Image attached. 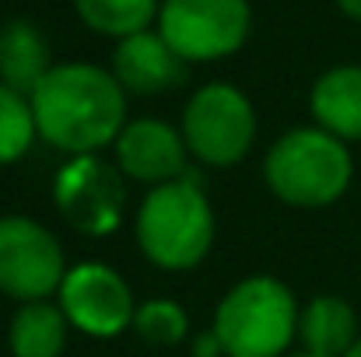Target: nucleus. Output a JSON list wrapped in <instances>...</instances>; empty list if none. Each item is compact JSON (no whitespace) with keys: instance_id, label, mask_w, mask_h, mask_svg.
I'll return each mask as SVG.
<instances>
[{"instance_id":"9","label":"nucleus","mask_w":361,"mask_h":357,"mask_svg":"<svg viewBox=\"0 0 361 357\" xmlns=\"http://www.w3.org/2000/svg\"><path fill=\"white\" fill-rule=\"evenodd\" d=\"M56 305L63 308L71 330H81L95 340H113L126 326H133L137 301L130 284L109 263H78L67 270Z\"/></svg>"},{"instance_id":"8","label":"nucleus","mask_w":361,"mask_h":357,"mask_svg":"<svg viewBox=\"0 0 361 357\" xmlns=\"http://www.w3.org/2000/svg\"><path fill=\"white\" fill-rule=\"evenodd\" d=\"M53 203L74 232L92 238L113 235L126 207L123 172L95 154L71 158L53 179Z\"/></svg>"},{"instance_id":"17","label":"nucleus","mask_w":361,"mask_h":357,"mask_svg":"<svg viewBox=\"0 0 361 357\" xmlns=\"http://www.w3.org/2000/svg\"><path fill=\"white\" fill-rule=\"evenodd\" d=\"M35 137L39 130H35V113L28 95L0 84V168L25 158Z\"/></svg>"},{"instance_id":"18","label":"nucleus","mask_w":361,"mask_h":357,"mask_svg":"<svg viewBox=\"0 0 361 357\" xmlns=\"http://www.w3.org/2000/svg\"><path fill=\"white\" fill-rule=\"evenodd\" d=\"M133 333L144 344H151V347H176L190 333V315L172 298H151V301H140L137 305Z\"/></svg>"},{"instance_id":"16","label":"nucleus","mask_w":361,"mask_h":357,"mask_svg":"<svg viewBox=\"0 0 361 357\" xmlns=\"http://www.w3.org/2000/svg\"><path fill=\"white\" fill-rule=\"evenodd\" d=\"M74 11L92 32L120 42L158 21L161 0H74Z\"/></svg>"},{"instance_id":"3","label":"nucleus","mask_w":361,"mask_h":357,"mask_svg":"<svg viewBox=\"0 0 361 357\" xmlns=\"http://www.w3.org/2000/svg\"><path fill=\"white\" fill-rule=\"evenodd\" d=\"M263 179L281 203L319 211L348 193L355 179V158L344 140L316 123L295 126L270 144L263 158Z\"/></svg>"},{"instance_id":"7","label":"nucleus","mask_w":361,"mask_h":357,"mask_svg":"<svg viewBox=\"0 0 361 357\" xmlns=\"http://www.w3.org/2000/svg\"><path fill=\"white\" fill-rule=\"evenodd\" d=\"M67 270L71 266L63 249L46 225L25 214L0 218V294L21 305L49 301V294L60 291Z\"/></svg>"},{"instance_id":"14","label":"nucleus","mask_w":361,"mask_h":357,"mask_svg":"<svg viewBox=\"0 0 361 357\" xmlns=\"http://www.w3.org/2000/svg\"><path fill=\"white\" fill-rule=\"evenodd\" d=\"M49 70L53 63H49L46 35L25 18L4 21L0 25V84L32 99V92L42 84Z\"/></svg>"},{"instance_id":"10","label":"nucleus","mask_w":361,"mask_h":357,"mask_svg":"<svg viewBox=\"0 0 361 357\" xmlns=\"http://www.w3.org/2000/svg\"><path fill=\"white\" fill-rule=\"evenodd\" d=\"M116 147V165L126 179H137L144 186H165L172 179H183L190 172L186 158V140L183 133L165 123V119H133L126 123L120 133V140L113 144Z\"/></svg>"},{"instance_id":"6","label":"nucleus","mask_w":361,"mask_h":357,"mask_svg":"<svg viewBox=\"0 0 361 357\" xmlns=\"http://www.w3.org/2000/svg\"><path fill=\"white\" fill-rule=\"evenodd\" d=\"M249 28V0H161L158 11V35L186 63H214L239 53Z\"/></svg>"},{"instance_id":"21","label":"nucleus","mask_w":361,"mask_h":357,"mask_svg":"<svg viewBox=\"0 0 361 357\" xmlns=\"http://www.w3.org/2000/svg\"><path fill=\"white\" fill-rule=\"evenodd\" d=\"M344 357H361V337H358V344H355V347H351V351H348Z\"/></svg>"},{"instance_id":"13","label":"nucleus","mask_w":361,"mask_h":357,"mask_svg":"<svg viewBox=\"0 0 361 357\" xmlns=\"http://www.w3.org/2000/svg\"><path fill=\"white\" fill-rule=\"evenodd\" d=\"M358 315L337 294H316L298 312L302 351L316 357H344L358 344Z\"/></svg>"},{"instance_id":"15","label":"nucleus","mask_w":361,"mask_h":357,"mask_svg":"<svg viewBox=\"0 0 361 357\" xmlns=\"http://www.w3.org/2000/svg\"><path fill=\"white\" fill-rule=\"evenodd\" d=\"M71 322L56 301H28L11 315L7 347L11 357H60L67 351Z\"/></svg>"},{"instance_id":"12","label":"nucleus","mask_w":361,"mask_h":357,"mask_svg":"<svg viewBox=\"0 0 361 357\" xmlns=\"http://www.w3.org/2000/svg\"><path fill=\"white\" fill-rule=\"evenodd\" d=\"M309 113L319 130L344 144L361 140V63H341L316 77L309 92Z\"/></svg>"},{"instance_id":"11","label":"nucleus","mask_w":361,"mask_h":357,"mask_svg":"<svg viewBox=\"0 0 361 357\" xmlns=\"http://www.w3.org/2000/svg\"><path fill=\"white\" fill-rule=\"evenodd\" d=\"M113 77L130 95H161L186 81L190 63L158 35V32H137L120 39L113 49Z\"/></svg>"},{"instance_id":"2","label":"nucleus","mask_w":361,"mask_h":357,"mask_svg":"<svg viewBox=\"0 0 361 357\" xmlns=\"http://www.w3.org/2000/svg\"><path fill=\"white\" fill-rule=\"evenodd\" d=\"M137 249L158 270H193L214 245V211L193 172L144 193L133 218Z\"/></svg>"},{"instance_id":"1","label":"nucleus","mask_w":361,"mask_h":357,"mask_svg":"<svg viewBox=\"0 0 361 357\" xmlns=\"http://www.w3.org/2000/svg\"><path fill=\"white\" fill-rule=\"evenodd\" d=\"M28 102L39 137L71 158L116 144L126 126L123 84L113 77V70L81 60L53 63Z\"/></svg>"},{"instance_id":"5","label":"nucleus","mask_w":361,"mask_h":357,"mask_svg":"<svg viewBox=\"0 0 361 357\" xmlns=\"http://www.w3.org/2000/svg\"><path fill=\"white\" fill-rule=\"evenodd\" d=\"M179 133L186 140L190 158H197L207 168H232L252 151L256 109L235 84L211 81L190 95Z\"/></svg>"},{"instance_id":"22","label":"nucleus","mask_w":361,"mask_h":357,"mask_svg":"<svg viewBox=\"0 0 361 357\" xmlns=\"http://www.w3.org/2000/svg\"><path fill=\"white\" fill-rule=\"evenodd\" d=\"M288 357H316V354H305V351H302V354H288Z\"/></svg>"},{"instance_id":"20","label":"nucleus","mask_w":361,"mask_h":357,"mask_svg":"<svg viewBox=\"0 0 361 357\" xmlns=\"http://www.w3.org/2000/svg\"><path fill=\"white\" fill-rule=\"evenodd\" d=\"M337 7L348 14V18H355V21H361V0H337Z\"/></svg>"},{"instance_id":"19","label":"nucleus","mask_w":361,"mask_h":357,"mask_svg":"<svg viewBox=\"0 0 361 357\" xmlns=\"http://www.w3.org/2000/svg\"><path fill=\"white\" fill-rule=\"evenodd\" d=\"M193 357H225V347H221V340L214 337V330L193 337Z\"/></svg>"},{"instance_id":"4","label":"nucleus","mask_w":361,"mask_h":357,"mask_svg":"<svg viewBox=\"0 0 361 357\" xmlns=\"http://www.w3.org/2000/svg\"><path fill=\"white\" fill-rule=\"evenodd\" d=\"M298 301L291 287L270 273L242 277L214 308V337L225 357H288L298 337Z\"/></svg>"}]
</instances>
